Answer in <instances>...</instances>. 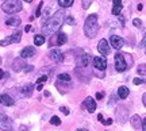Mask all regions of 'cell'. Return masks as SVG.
<instances>
[{
  "mask_svg": "<svg viewBox=\"0 0 146 131\" xmlns=\"http://www.w3.org/2000/svg\"><path fill=\"white\" fill-rule=\"evenodd\" d=\"M50 123H52L53 126H60V124H61V119H60L58 116H52Z\"/></svg>",
  "mask_w": 146,
  "mask_h": 131,
  "instance_id": "obj_26",
  "label": "cell"
},
{
  "mask_svg": "<svg viewBox=\"0 0 146 131\" xmlns=\"http://www.w3.org/2000/svg\"><path fill=\"white\" fill-rule=\"evenodd\" d=\"M34 43H35L36 46H41L45 43V37L43 35H35L34 37Z\"/></svg>",
  "mask_w": 146,
  "mask_h": 131,
  "instance_id": "obj_24",
  "label": "cell"
},
{
  "mask_svg": "<svg viewBox=\"0 0 146 131\" xmlns=\"http://www.w3.org/2000/svg\"><path fill=\"white\" fill-rule=\"evenodd\" d=\"M142 131H146V118L142 120Z\"/></svg>",
  "mask_w": 146,
  "mask_h": 131,
  "instance_id": "obj_36",
  "label": "cell"
},
{
  "mask_svg": "<svg viewBox=\"0 0 146 131\" xmlns=\"http://www.w3.org/2000/svg\"><path fill=\"white\" fill-rule=\"evenodd\" d=\"M33 89H34V87H33L31 84L25 85V87L22 88V93L25 95V96H31V93H33Z\"/></svg>",
  "mask_w": 146,
  "mask_h": 131,
  "instance_id": "obj_22",
  "label": "cell"
},
{
  "mask_svg": "<svg viewBox=\"0 0 146 131\" xmlns=\"http://www.w3.org/2000/svg\"><path fill=\"white\" fill-rule=\"evenodd\" d=\"M42 5H43V1H39V4H38V7H36V10H35V16L36 18H39V16H41Z\"/></svg>",
  "mask_w": 146,
  "mask_h": 131,
  "instance_id": "obj_30",
  "label": "cell"
},
{
  "mask_svg": "<svg viewBox=\"0 0 146 131\" xmlns=\"http://www.w3.org/2000/svg\"><path fill=\"white\" fill-rule=\"evenodd\" d=\"M116 118H118L122 123H125L126 119H127V108L123 107V105L118 107V110H116Z\"/></svg>",
  "mask_w": 146,
  "mask_h": 131,
  "instance_id": "obj_13",
  "label": "cell"
},
{
  "mask_svg": "<svg viewBox=\"0 0 146 131\" xmlns=\"http://www.w3.org/2000/svg\"><path fill=\"white\" fill-rule=\"evenodd\" d=\"M83 104L88 110V112H95V110H96V103H95V100L92 97H87V99L84 100Z\"/></svg>",
  "mask_w": 146,
  "mask_h": 131,
  "instance_id": "obj_15",
  "label": "cell"
},
{
  "mask_svg": "<svg viewBox=\"0 0 146 131\" xmlns=\"http://www.w3.org/2000/svg\"><path fill=\"white\" fill-rule=\"evenodd\" d=\"M23 1H26V3H31L33 0H23Z\"/></svg>",
  "mask_w": 146,
  "mask_h": 131,
  "instance_id": "obj_45",
  "label": "cell"
},
{
  "mask_svg": "<svg viewBox=\"0 0 146 131\" xmlns=\"http://www.w3.org/2000/svg\"><path fill=\"white\" fill-rule=\"evenodd\" d=\"M110 45L114 47V49H116V50H120L122 47L125 46V39L118 37V35H112V37L110 38Z\"/></svg>",
  "mask_w": 146,
  "mask_h": 131,
  "instance_id": "obj_9",
  "label": "cell"
},
{
  "mask_svg": "<svg viewBox=\"0 0 146 131\" xmlns=\"http://www.w3.org/2000/svg\"><path fill=\"white\" fill-rule=\"evenodd\" d=\"M122 8H123L122 0H112V14L114 15H120Z\"/></svg>",
  "mask_w": 146,
  "mask_h": 131,
  "instance_id": "obj_17",
  "label": "cell"
},
{
  "mask_svg": "<svg viewBox=\"0 0 146 131\" xmlns=\"http://www.w3.org/2000/svg\"><path fill=\"white\" fill-rule=\"evenodd\" d=\"M14 99L11 97L10 95H7V93H3V95H0V104H3V105H7V107H11V105H14Z\"/></svg>",
  "mask_w": 146,
  "mask_h": 131,
  "instance_id": "obj_14",
  "label": "cell"
},
{
  "mask_svg": "<svg viewBox=\"0 0 146 131\" xmlns=\"http://www.w3.org/2000/svg\"><path fill=\"white\" fill-rule=\"evenodd\" d=\"M98 52H99L102 56H104V57L110 54V52H111V46H110V43L107 42V39H100L99 41Z\"/></svg>",
  "mask_w": 146,
  "mask_h": 131,
  "instance_id": "obj_7",
  "label": "cell"
},
{
  "mask_svg": "<svg viewBox=\"0 0 146 131\" xmlns=\"http://www.w3.org/2000/svg\"><path fill=\"white\" fill-rule=\"evenodd\" d=\"M142 103H143V105L146 107V93H143V96H142Z\"/></svg>",
  "mask_w": 146,
  "mask_h": 131,
  "instance_id": "obj_40",
  "label": "cell"
},
{
  "mask_svg": "<svg viewBox=\"0 0 146 131\" xmlns=\"http://www.w3.org/2000/svg\"><path fill=\"white\" fill-rule=\"evenodd\" d=\"M60 110L62 111V112H64V114H65V115H69V110H68V108H66V107H61Z\"/></svg>",
  "mask_w": 146,
  "mask_h": 131,
  "instance_id": "obj_35",
  "label": "cell"
},
{
  "mask_svg": "<svg viewBox=\"0 0 146 131\" xmlns=\"http://www.w3.org/2000/svg\"><path fill=\"white\" fill-rule=\"evenodd\" d=\"M22 1L21 0H7L4 1L3 4H1V10L4 11L5 14H8V15H14L16 12H19L22 11Z\"/></svg>",
  "mask_w": 146,
  "mask_h": 131,
  "instance_id": "obj_3",
  "label": "cell"
},
{
  "mask_svg": "<svg viewBox=\"0 0 146 131\" xmlns=\"http://www.w3.org/2000/svg\"><path fill=\"white\" fill-rule=\"evenodd\" d=\"M141 47H146V34H145V37L142 38V41H141V45H139Z\"/></svg>",
  "mask_w": 146,
  "mask_h": 131,
  "instance_id": "obj_34",
  "label": "cell"
},
{
  "mask_svg": "<svg viewBox=\"0 0 146 131\" xmlns=\"http://www.w3.org/2000/svg\"><path fill=\"white\" fill-rule=\"evenodd\" d=\"M5 76H7V74H5L4 72H3V70H1V69H0V79H4Z\"/></svg>",
  "mask_w": 146,
  "mask_h": 131,
  "instance_id": "obj_41",
  "label": "cell"
},
{
  "mask_svg": "<svg viewBox=\"0 0 146 131\" xmlns=\"http://www.w3.org/2000/svg\"><path fill=\"white\" fill-rule=\"evenodd\" d=\"M129 93H130V91H129L127 87H119L118 88V96H119L120 99H126L129 96Z\"/></svg>",
  "mask_w": 146,
  "mask_h": 131,
  "instance_id": "obj_20",
  "label": "cell"
},
{
  "mask_svg": "<svg viewBox=\"0 0 146 131\" xmlns=\"http://www.w3.org/2000/svg\"><path fill=\"white\" fill-rule=\"evenodd\" d=\"M65 23H66V24H69V26H74V24H76V21H74V18H72V16H66Z\"/></svg>",
  "mask_w": 146,
  "mask_h": 131,
  "instance_id": "obj_29",
  "label": "cell"
},
{
  "mask_svg": "<svg viewBox=\"0 0 146 131\" xmlns=\"http://www.w3.org/2000/svg\"><path fill=\"white\" fill-rule=\"evenodd\" d=\"M92 1L94 0H81V5H83L84 10H88L89 7H91V4H92Z\"/></svg>",
  "mask_w": 146,
  "mask_h": 131,
  "instance_id": "obj_27",
  "label": "cell"
},
{
  "mask_svg": "<svg viewBox=\"0 0 146 131\" xmlns=\"http://www.w3.org/2000/svg\"><path fill=\"white\" fill-rule=\"evenodd\" d=\"M114 62H115V69H116L118 72H125L126 69L129 68V65H127V62H126L125 54H122V53L115 54Z\"/></svg>",
  "mask_w": 146,
  "mask_h": 131,
  "instance_id": "obj_4",
  "label": "cell"
},
{
  "mask_svg": "<svg viewBox=\"0 0 146 131\" xmlns=\"http://www.w3.org/2000/svg\"><path fill=\"white\" fill-rule=\"evenodd\" d=\"M21 39H22V32L18 31V32H15V34L10 35V37L1 39V41H0V46H8L11 43H18V42H21Z\"/></svg>",
  "mask_w": 146,
  "mask_h": 131,
  "instance_id": "obj_5",
  "label": "cell"
},
{
  "mask_svg": "<svg viewBox=\"0 0 146 131\" xmlns=\"http://www.w3.org/2000/svg\"><path fill=\"white\" fill-rule=\"evenodd\" d=\"M0 130L4 131H11L12 130V122L8 116H5L4 114H0Z\"/></svg>",
  "mask_w": 146,
  "mask_h": 131,
  "instance_id": "obj_6",
  "label": "cell"
},
{
  "mask_svg": "<svg viewBox=\"0 0 146 131\" xmlns=\"http://www.w3.org/2000/svg\"><path fill=\"white\" fill-rule=\"evenodd\" d=\"M133 24L135 27H142V21L141 19H134V21H133Z\"/></svg>",
  "mask_w": 146,
  "mask_h": 131,
  "instance_id": "obj_31",
  "label": "cell"
},
{
  "mask_svg": "<svg viewBox=\"0 0 146 131\" xmlns=\"http://www.w3.org/2000/svg\"><path fill=\"white\" fill-rule=\"evenodd\" d=\"M68 42V37L65 32H58L57 34V45H65Z\"/></svg>",
  "mask_w": 146,
  "mask_h": 131,
  "instance_id": "obj_21",
  "label": "cell"
},
{
  "mask_svg": "<svg viewBox=\"0 0 146 131\" xmlns=\"http://www.w3.org/2000/svg\"><path fill=\"white\" fill-rule=\"evenodd\" d=\"M58 80L60 81H70V76L68 73H61L58 76Z\"/></svg>",
  "mask_w": 146,
  "mask_h": 131,
  "instance_id": "obj_28",
  "label": "cell"
},
{
  "mask_svg": "<svg viewBox=\"0 0 146 131\" xmlns=\"http://www.w3.org/2000/svg\"><path fill=\"white\" fill-rule=\"evenodd\" d=\"M64 23V11H57L54 12V15L50 16L42 26V35H52L54 32H57L60 30L61 24Z\"/></svg>",
  "mask_w": 146,
  "mask_h": 131,
  "instance_id": "obj_1",
  "label": "cell"
},
{
  "mask_svg": "<svg viewBox=\"0 0 146 131\" xmlns=\"http://www.w3.org/2000/svg\"><path fill=\"white\" fill-rule=\"evenodd\" d=\"M133 83H134V84H135V85H139V84H143L145 81H143V80H142V79H138V77H137V79H134V80H133Z\"/></svg>",
  "mask_w": 146,
  "mask_h": 131,
  "instance_id": "obj_33",
  "label": "cell"
},
{
  "mask_svg": "<svg viewBox=\"0 0 146 131\" xmlns=\"http://www.w3.org/2000/svg\"><path fill=\"white\" fill-rule=\"evenodd\" d=\"M73 1L74 0H58V4H60V7H62V8H68V7H70L73 4Z\"/></svg>",
  "mask_w": 146,
  "mask_h": 131,
  "instance_id": "obj_23",
  "label": "cell"
},
{
  "mask_svg": "<svg viewBox=\"0 0 146 131\" xmlns=\"http://www.w3.org/2000/svg\"><path fill=\"white\" fill-rule=\"evenodd\" d=\"M25 70H26V72H31V70H33V66H31V65H26Z\"/></svg>",
  "mask_w": 146,
  "mask_h": 131,
  "instance_id": "obj_39",
  "label": "cell"
},
{
  "mask_svg": "<svg viewBox=\"0 0 146 131\" xmlns=\"http://www.w3.org/2000/svg\"><path fill=\"white\" fill-rule=\"evenodd\" d=\"M103 123H104L106 126H110V124H112V119H107V120L103 122Z\"/></svg>",
  "mask_w": 146,
  "mask_h": 131,
  "instance_id": "obj_37",
  "label": "cell"
},
{
  "mask_svg": "<svg viewBox=\"0 0 146 131\" xmlns=\"http://www.w3.org/2000/svg\"><path fill=\"white\" fill-rule=\"evenodd\" d=\"M21 18H18V16H11V18H8L7 21H5V24L10 27H19L21 26Z\"/></svg>",
  "mask_w": 146,
  "mask_h": 131,
  "instance_id": "obj_18",
  "label": "cell"
},
{
  "mask_svg": "<svg viewBox=\"0 0 146 131\" xmlns=\"http://www.w3.org/2000/svg\"><path fill=\"white\" fill-rule=\"evenodd\" d=\"M92 64L98 70H106L107 68V60L106 57H94L92 58Z\"/></svg>",
  "mask_w": 146,
  "mask_h": 131,
  "instance_id": "obj_8",
  "label": "cell"
},
{
  "mask_svg": "<svg viewBox=\"0 0 146 131\" xmlns=\"http://www.w3.org/2000/svg\"><path fill=\"white\" fill-rule=\"evenodd\" d=\"M49 58L54 61V62H62L64 61V54L61 53V50H58V49H53L50 50L49 53Z\"/></svg>",
  "mask_w": 146,
  "mask_h": 131,
  "instance_id": "obj_10",
  "label": "cell"
},
{
  "mask_svg": "<svg viewBox=\"0 0 146 131\" xmlns=\"http://www.w3.org/2000/svg\"><path fill=\"white\" fill-rule=\"evenodd\" d=\"M30 30H31V26H30V24H27V26L25 27V31H26V32H29V31H30Z\"/></svg>",
  "mask_w": 146,
  "mask_h": 131,
  "instance_id": "obj_42",
  "label": "cell"
},
{
  "mask_svg": "<svg viewBox=\"0 0 146 131\" xmlns=\"http://www.w3.org/2000/svg\"><path fill=\"white\" fill-rule=\"evenodd\" d=\"M35 56V47L33 46H26L23 50L21 52V58L26 60V58H31Z\"/></svg>",
  "mask_w": 146,
  "mask_h": 131,
  "instance_id": "obj_12",
  "label": "cell"
},
{
  "mask_svg": "<svg viewBox=\"0 0 146 131\" xmlns=\"http://www.w3.org/2000/svg\"><path fill=\"white\" fill-rule=\"evenodd\" d=\"M91 57H89V54H81L80 58H78V66H81V68H87L89 64H91Z\"/></svg>",
  "mask_w": 146,
  "mask_h": 131,
  "instance_id": "obj_16",
  "label": "cell"
},
{
  "mask_svg": "<svg viewBox=\"0 0 146 131\" xmlns=\"http://www.w3.org/2000/svg\"><path fill=\"white\" fill-rule=\"evenodd\" d=\"M98 119H99V120L103 123V115H102V114H99V115H98Z\"/></svg>",
  "mask_w": 146,
  "mask_h": 131,
  "instance_id": "obj_44",
  "label": "cell"
},
{
  "mask_svg": "<svg viewBox=\"0 0 146 131\" xmlns=\"http://www.w3.org/2000/svg\"><path fill=\"white\" fill-rule=\"evenodd\" d=\"M130 123H131V126L134 127L135 130H138V128H141L142 127V120H141V118L138 115H133L130 118Z\"/></svg>",
  "mask_w": 146,
  "mask_h": 131,
  "instance_id": "obj_19",
  "label": "cell"
},
{
  "mask_svg": "<svg viewBox=\"0 0 146 131\" xmlns=\"http://www.w3.org/2000/svg\"><path fill=\"white\" fill-rule=\"evenodd\" d=\"M42 89H43V85H42V84L36 85V91H42Z\"/></svg>",
  "mask_w": 146,
  "mask_h": 131,
  "instance_id": "obj_43",
  "label": "cell"
},
{
  "mask_svg": "<svg viewBox=\"0 0 146 131\" xmlns=\"http://www.w3.org/2000/svg\"><path fill=\"white\" fill-rule=\"evenodd\" d=\"M26 68V62L23 58H15L14 62H12V70L14 72H21V70H25Z\"/></svg>",
  "mask_w": 146,
  "mask_h": 131,
  "instance_id": "obj_11",
  "label": "cell"
},
{
  "mask_svg": "<svg viewBox=\"0 0 146 131\" xmlns=\"http://www.w3.org/2000/svg\"><path fill=\"white\" fill-rule=\"evenodd\" d=\"M46 80H47V76H42V77H39V79L36 80V84H43Z\"/></svg>",
  "mask_w": 146,
  "mask_h": 131,
  "instance_id": "obj_32",
  "label": "cell"
},
{
  "mask_svg": "<svg viewBox=\"0 0 146 131\" xmlns=\"http://www.w3.org/2000/svg\"><path fill=\"white\" fill-rule=\"evenodd\" d=\"M137 73L139 76H146V64H142L137 68Z\"/></svg>",
  "mask_w": 146,
  "mask_h": 131,
  "instance_id": "obj_25",
  "label": "cell"
},
{
  "mask_svg": "<svg viewBox=\"0 0 146 131\" xmlns=\"http://www.w3.org/2000/svg\"><path fill=\"white\" fill-rule=\"evenodd\" d=\"M96 99L102 100V99H103V93H102V92H98V93H96Z\"/></svg>",
  "mask_w": 146,
  "mask_h": 131,
  "instance_id": "obj_38",
  "label": "cell"
},
{
  "mask_svg": "<svg viewBox=\"0 0 146 131\" xmlns=\"http://www.w3.org/2000/svg\"><path fill=\"white\" fill-rule=\"evenodd\" d=\"M99 23H98V15H89L87 19H85V23H84V34L88 38H95L99 32Z\"/></svg>",
  "mask_w": 146,
  "mask_h": 131,
  "instance_id": "obj_2",
  "label": "cell"
},
{
  "mask_svg": "<svg viewBox=\"0 0 146 131\" xmlns=\"http://www.w3.org/2000/svg\"><path fill=\"white\" fill-rule=\"evenodd\" d=\"M77 131H87V130H84V128H80V130H77Z\"/></svg>",
  "mask_w": 146,
  "mask_h": 131,
  "instance_id": "obj_46",
  "label": "cell"
}]
</instances>
